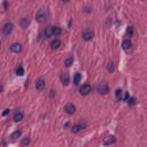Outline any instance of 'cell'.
<instances>
[{"mask_svg":"<svg viewBox=\"0 0 147 147\" xmlns=\"http://www.w3.org/2000/svg\"><path fill=\"white\" fill-rule=\"evenodd\" d=\"M3 89H4V87H3V85L0 84V92H3Z\"/></svg>","mask_w":147,"mask_h":147,"instance_id":"29","label":"cell"},{"mask_svg":"<svg viewBox=\"0 0 147 147\" xmlns=\"http://www.w3.org/2000/svg\"><path fill=\"white\" fill-rule=\"evenodd\" d=\"M126 102H128L129 105H134V104H136V98H132V97H130V98H129V100L126 101Z\"/></svg>","mask_w":147,"mask_h":147,"instance_id":"25","label":"cell"},{"mask_svg":"<svg viewBox=\"0 0 147 147\" xmlns=\"http://www.w3.org/2000/svg\"><path fill=\"white\" fill-rule=\"evenodd\" d=\"M29 23H30L29 19H27V17H23V19L21 20V22H20V25H21L22 29H27L28 25H29Z\"/></svg>","mask_w":147,"mask_h":147,"instance_id":"14","label":"cell"},{"mask_svg":"<svg viewBox=\"0 0 147 147\" xmlns=\"http://www.w3.org/2000/svg\"><path fill=\"white\" fill-rule=\"evenodd\" d=\"M9 113H11V110H9V109H5V110L3 112V116H7Z\"/></svg>","mask_w":147,"mask_h":147,"instance_id":"27","label":"cell"},{"mask_svg":"<svg viewBox=\"0 0 147 147\" xmlns=\"http://www.w3.org/2000/svg\"><path fill=\"white\" fill-rule=\"evenodd\" d=\"M23 113L21 112V110H17L15 114H14V117H13V120L15 121V122H20V121H22L23 120Z\"/></svg>","mask_w":147,"mask_h":147,"instance_id":"11","label":"cell"},{"mask_svg":"<svg viewBox=\"0 0 147 147\" xmlns=\"http://www.w3.org/2000/svg\"><path fill=\"white\" fill-rule=\"evenodd\" d=\"M131 45H132V43H131L130 39H125V40H123V43H122V48L124 49V51H128V49L131 48Z\"/></svg>","mask_w":147,"mask_h":147,"instance_id":"12","label":"cell"},{"mask_svg":"<svg viewBox=\"0 0 147 147\" xmlns=\"http://www.w3.org/2000/svg\"><path fill=\"white\" fill-rule=\"evenodd\" d=\"M84 128H85L84 123H78V124H75L71 128V131H72V133H79L82 130H84Z\"/></svg>","mask_w":147,"mask_h":147,"instance_id":"7","label":"cell"},{"mask_svg":"<svg viewBox=\"0 0 147 147\" xmlns=\"http://www.w3.org/2000/svg\"><path fill=\"white\" fill-rule=\"evenodd\" d=\"M21 133H22V132L20 130H16L15 132H13V133H12L11 138L12 139H17V138H20V137H21Z\"/></svg>","mask_w":147,"mask_h":147,"instance_id":"21","label":"cell"},{"mask_svg":"<svg viewBox=\"0 0 147 147\" xmlns=\"http://www.w3.org/2000/svg\"><path fill=\"white\" fill-rule=\"evenodd\" d=\"M98 92L100 93V94H107V93L109 92L108 85H107L106 83H101V84H99V86H98Z\"/></svg>","mask_w":147,"mask_h":147,"instance_id":"4","label":"cell"},{"mask_svg":"<svg viewBox=\"0 0 147 147\" xmlns=\"http://www.w3.org/2000/svg\"><path fill=\"white\" fill-rule=\"evenodd\" d=\"M81 79H82V75L79 72H76L75 76H74V85H78L79 82H81Z\"/></svg>","mask_w":147,"mask_h":147,"instance_id":"16","label":"cell"},{"mask_svg":"<svg viewBox=\"0 0 147 147\" xmlns=\"http://www.w3.org/2000/svg\"><path fill=\"white\" fill-rule=\"evenodd\" d=\"M122 90L121 89H117L116 91H115V98H116V100H118L120 101L121 99H122Z\"/></svg>","mask_w":147,"mask_h":147,"instance_id":"18","label":"cell"},{"mask_svg":"<svg viewBox=\"0 0 147 147\" xmlns=\"http://www.w3.org/2000/svg\"><path fill=\"white\" fill-rule=\"evenodd\" d=\"M132 32H133V31H132V27H130L128 29V35L129 36H132Z\"/></svg>","mask_w":147,"mask_h":147,"instance_id":"28","label":"cell"},{"mask_svg":"<svg viewBox=\"0 0 147 147\" xmlns=\"http://www.w3.org/2000/svg\"><path fill=\"white\" fill-rule=\"evenodd\" d=\"M11 49H12V52H14V53H20L22 51V45L19 43H15L11 46Z\"/></svg>","mask_w":147,"mask_h":147,"instance_id":"10","label":"cell"},{"mask_svg":"<svg viewBox=\"0 0 147 147\" xmlns=\"http://www.w3.org/2000/svg\"><path fill=\"white\" fill-rule=\"evenodd\" d=\"M129 98H130V94H129V92H125V93H124V101L126 102V101L129 100Z\"/></svg>","mask_w":147,"mask_h":147,"instance_id":"26","label":"cell"},{"mask_svg":"<svg viewBox=\"0 0 147 147\" xmlns=\"http://www.w3.org/2000/svg\"><path fill=\"white\" fill-rule=\"evenodd\" d=\"M51 36H53V27H47L46 29H45V37L48 38Z\"/></svg>","mask_w":147,"mask_h":147,"instance_id":"17","label":"cell"},{"mask_svg":"<svg viewBox=\"0 0 147 147\" xmlns=\"http://www.w3.org/2000/svg\"><path fill=\"white\" fill-rule=\"evenodd\" d=\"M0 44H1V41H0Z\"/></svg>","mask_w":147,"mask_h":147,"instance_id":"30","label":"cell"},{"mask_svg":"<svg viewBox=\"0 0 147 147\" xmlns=\"http://www.w3.org/2000/svg\"><path fill=\"white\" fill-rule=\"evenodd\" d=\"M60 46H61V41L59 39H53L51 41V48L52 49H57Z\"/></svg>","mask_w":147,"mask_h":147,"instance_id":"13","label":"cell"},{"mask_svg":"<svg viewBox=\"0 0 147 147\" xmlns=\"http://www.w3.org/2000/svg\"><path fill=\"white\" fill-rule=\"evenodd\" d=\"M13 23H11V22H7V23H5L3 27V33L5 36H9L12 33V31H13Z\"/></svg>","mask_w":147,"mask_h":147,"instance_id":"3","label":"cell"},{"mask_svg":"<svg viewBox=\"0 0 147 147\" xmlns=\"http://www.w3.org/2000/svg\"><path fill=\"white\" fill-rule=\"evenodd\" d=\"M72 62H74V59L71 56H68L67 59L64 60V64L67 65V67H70L71 64H72Z\"/></svg>","mask_w":147,"mask_h":147,"instance_id":"22","label":"cell"},{"mask_svg":"<svg viewBox=\"0 0 147 147\" xmlns=\"http://www.w3.org/2000/svg\"><path fill=\"white\" fill-rule=\"evenodd\" d=\"M44 87H45V81L43 78L37 79V82H36V89L38 91H43Z\"/></svg>","mask_w":147,"mask_h":147,"instance_id":"9","label":"cell"},{"mask_svg":"<svg viewBox=\"0 0 147 147\" xmlns=\"http://www.w3.org/2000/svg\"><path fill=\"white\" fill-rule=\"evenodd\" d=\"M64 112L69 115H72V114H75V112H76V107H75V105H72V104H67L64 106Z\"/></svg>","mask_w":147,"mask_h":147,"instance_id":"6","label":"cell"},{"mask_svg":"<svg viewBox=\"0 0 147 147\" xmlns=\"http://www.w3.org/2000/svg\"><path fill=\"white\" fill-rule=\"evenodd\" d=\"M21 144L23 145V146H27V145H29L30 144V138H23L22 139V141H21Z\"/></svg>","mask_w":147,"mask_h":147,"instance_id":"23","label":"cell"},{"mask_svg":"<svg viewBox=\"0 0 147 147\" xmlns=\"http://www.w3.org/2000/svg\"><path fill=\"white\" fill-rule=\"evenodd\" d=\"M91 90H92L91 85L84 84L83 86H81V89H79V93H81L82 95H86V94H89V93L91 92Z\"/></svg>","mask_w":147,"mask_h":147,"instance_id":"5","label":"cell"},{"mask_svg":"<svg viewBox=\"0 0 147 147\" xmlns=\"http://www.w3.org/2000/svg\"><path fill=\"white\" fill-rule=\"evenodd\" d=\"M61 82H62V84L65 85V86L69 84V82H70V77H69L68 72H62L61 74Z\"/></svg>","mask_w":147,"mask_h":147,"instance_id":"8","label":"cell"},{"mask_svg":"<svg viewBox=\"0 0 147 147\" xmlns=\"http://www.w3.org/2000/svg\"><path fill=\"white\" fill-rule=\"evenodd\" d=\"M16 75H17V76H23V75H24V69H23V67H22V65H19V67H17Z\"/></svg>","mask_w":147,"mask_h":147,"instance_id":"20","label":"cell"},{"mask_svg":"<svg viewBox=\"0 0 147 147\" xmlns=\"http://www.w3.org/2000/svg\"><path fill=\"white\" fill-rule=\"evenodd\" d=\"M36 20H37V22H39V23L46 22L47 20H48V12H47V9H45V8L39 9V11L37 12V14H36Z\"/></svg>","mask_w":147,"mask_h":147,"instance_id":"1","label":"cell"},{"mask_svg":"<svg viewBox=\"0 0 147 147\" xmlns=\"http://www.w3.org/2000/svg\"><path fill=\"white\" fill-rule=\"evenodd\" d=\"M93 36H94V32H93V30L92 29H90V28H86V29L83 31V33H82V37H83V39H84L85 41L92 40Z\"/></svg>","mask_w":147,"mask_h":147,"instance_id":"2","label":"cell"},{"mask_svg":"<svg viewBox=\"0 0 147 147\" xmlns=\"http://www.w3.org/2000/svg\"><path fill=\"white\" fill-rule=\"evenodd\" d=\"M62 30H61V28L59 27H53V36H60Z\"/></svg>","mask_w":147,"mask_h":147,"instance_id":"19","label":"cell"},{"mask_svg":"<svg viewBox=\"0 0 147 147\" xmlns=\"http://www.w3.org/2000/svg\"><path fill=\"white\" fill-rule=\"evenodd\" d=\"M115 141H116V138H115L114 136H110V137H108V138H107L106 140L104 141V145H105V146H108V145L114 144Z\"/></svg>","mask_w":147,"mask_h":147,"instance_id":"15","label":"cell"},{"mask_svg":"<svg viewBox=\"0 0 147 147\" xmlns=\"http://www.w3.org/2000/svg\"><path fill=\"white\" fill-rule=\"evenodd\" d=\"M107 69H108V71H109L110 74H112V72H114V70H115L114 64H113L112 62H109V63H108V68H107Z\"/></svg>","mask_w":147,"mask_h":147,"instance_id":"24","label":"cell"}]
</instances>
